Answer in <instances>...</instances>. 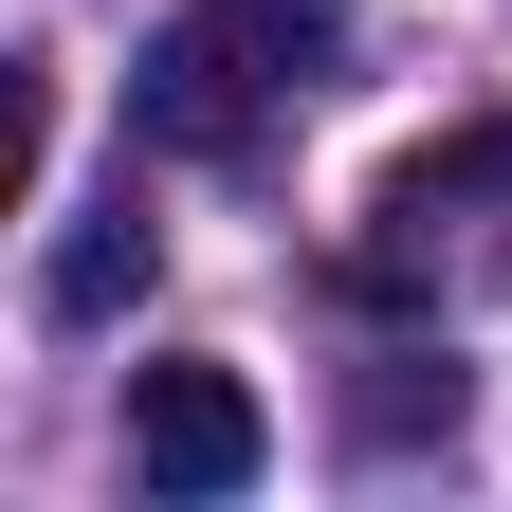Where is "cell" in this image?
<instances>
[{"mask_svg":"<svg viewBox=\"0 0 512 512\" xmlns=\"http://www.w3.org/2000/svg\"><path fill=\"white\" fill-rule=\"evenodd\" d=\"M311 74H330V37H311L293 0H183V19L147 37V74H128V128L183 147V165H238Z\"/></svg>","mask_w":512,"mask_h":512,"instance_id":"6da1fadb","label":"cell"},{"mask_svg":"<svg viewBox=\"0 0 512 512\" xmlns=\"http://www.w3.org/2000/svg\"><path fill=\"white\" fill-rule=\"evenodd\" d=\"M256 458H275V421H256L238 366H147L128 384V476L147 494H238Z\"/></svg>","mask_w":512,"mask_h":512,"instance_id":"7a4b0ae2","label":"cell"},{"mask_svg":"<svg viewBox=\"0 0 512 512\" xmlns=\"http://www.w3.org/2000/svg\"><path fill=\"white\" fill-rule=\"evenodd\" d=\"M37 293H55V330H110V311L147 293V220H74V238H55V275H37Z\"/></svg>","mask_w":512,"mask_h":512,"instance_id":"3957f363","label":"cell"},{"mask_svg":"<svg viewBox=\"0 0 512 512\" xmlns=\"http://www.w3.org/2000/svg\"><path fill=\"white\" fill-rule=\"evenodd\" d=\"M512 183V128H458V147H421L403 183H384V220H439V202H494Z\"/></svg>","mask_w":512,"mask_h":512,"instance_id":"277c9868","label":"cell"}]
</instances>
